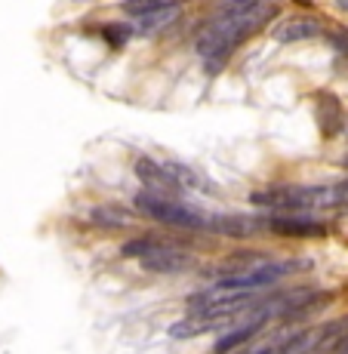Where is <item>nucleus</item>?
I'll return each mask as SVG.
<instances>
[{"label":"nucleus","instance_id":"1","mask_svg":"<svg viewBox=\"0 0 348 354\" xmlns=\"http://www.w3.org/2000/svg\"><path fill=\"white\" fill-rule=\"evenodd\" d=\"M136 207L145 216L163 222V225H176V228H197V231H210V213H201V209L182 207L179 201H167V197H158L152 192H142L136 197Z\"/></svg>","mask_w":348,"mask_h":354},{"label":"nucleus","instance_id":"2","mask_svg":"<svg viewBox=\"0 0 348 354\" xmlns=\"http://www.w3.org/2000/svg\"><path fill=\"white\" fill-rule=\"evenodd\" d=\"M136 176H139L142 185L152 188V194L158 197H167V201H179L182 197V188L173 176L163 169V163L152 160V158H139L136 160Z\"/></svg>","mask_w":348,"mask_h":354},{"label":"nucleus","instance_id":"3","mask_svg":"<svg viewBox=\"0 0 348 354\" xmlns=\"http://www.w3.org/2000/svg\"><path fill=\"white\" fill-rule=\"evenodd\" d=\"M194 265V256H188L185 250H176V247H158L152 253L142 256V268L145 271H158V274H179Z\"/></svg>","mask_w":348,"mask_h":354},{"label":"nucleus","instance_id":"4","mask_svg":"<svg viewBox=\"0 0 348 354\" xmlns=\"http://www.w3.org/2000/svg\"><path fill=\"white\" fill-rule=\"evenodd\" d=\"M265 228L275 231V234L281 237H324V225L315 219H305V216H271V219H265Z\"/></svg>","mask_w":348,"mask_h":354},{"label":"nucleus","instance_id":"5","mask_svg":"<svg viewBox=\"0 0 348 354\" xmlns=\"http://www.w3.org/2000/svg\"><path fill=\"white\" fill-rule=\"evenodd\" d=\"M259 228H265V219L244 216V213L213 216V219H210V231H216V234H225V237H253Z\"/></svg>","mask_w":348,"mask_h":354},{"label":"nucleus","instance_id":"6","mask_svg":"<svg viewBox=\"0 0 348 354\" xmlns=\"http://www.w3.org/2000/svg\"><path fill=\"white\" fill-rule=\"evenodd\" d=\"M318 124H320V133L327 136V139H333V136L342 133V105H339V99L333 96V93H320L318 96Z\"/></svg>","mask_w":348,"mask_h":354},{"label":"nucleus","instance_id":"7","mask_svg":"<svg viewBox=\"0 0 348 354\" xmlns=\"http://www.w3.org/2000/svg\"><path fill=\"white\" fill-rule=\"evenodd\" d=\"M324 34V25L315 19H290L281 28H275V40L277 44H296V40H311Z\"/></svg>","mask_w":348,"mask_h":354},{"label":"nucleus","instance_id":"8","mask_svg":"<svg viewBox=\"0 0 348 354\" xmlns=\"http://www.w3.org/2000/svg\"><path fill=\"white\" fill-rule=\"evenodd\" d=\"M163 169H167L170 176H173L176 182H179V188L185 192V188H191V192H207V194H213V185H210L207 179H203L197 169H191L185 167V163H179V160H163Z\"/></svg>","mask_w":348,"mask_h":354},{"label":"nucleus","instance_id":"9","mask_svg":"<svg viewBox=\"0 0 348 354\" xmlns=\"http://www.w3.org/2000/svg\"><path fill=\"white\" fill-rule=\"evenodd\" d=\"M262 324H265V317H256V321H250L247 326H237V330H231V333H225V336L216 342V354H228V351H235V348H241V345H247L250 339L256 336L259 330H262Z\"/></svg>","mask_w":348,"mask_h":354},{"label":"nucleus","instance_id":"10","mask_svg":"<svg viewBox=\"0 0 348 354\" xmlns=\"http://www.w3.org/2000/svg\"><path fill=\"white\" fill-rule=\"evenodd\" d=\"M182 12H179V6H170V10H154V12H145V16H139L136 19V31L139 34H154V31H161L163 25H170V22H176Z\"/></svg>","mask_w":348,"mask_h":354},{"label":"nucleus","instance_id":"11","mask_svg":"<svg viewBox=\"0 0 348 354\" xmlns=\"http://www.w3.org/2000/svg\"><path fill=\"white\" fill-rule=\"evenodd\" d=\"M213 326H219V324L201 321V317H188V321H176L167 330V336H173V339H191V336H197V333H203V330H213Z\"/></svg>","mask_w":348,"mask_h":354},{"label":"nucleus","instance_id":"12","mask_svg":"<svg viewBox=\"0 0 348 354\" xmlns=\"http://www.w3.org/2000/svg\"><path fill=\"white\" fill-rule=\"evenodd\" d=\"M182 0H124V12L127 16H145L154 10H170V6H179Z\"/></svg>","mask_w":348,"mask_h":354},{"label":"nucleus","instance_id":"13","mask_svg":"<svg viewBox=\"0 0 348 354\" xmlns=\"http://www.w3.org/2000/svg\"><path fill=\"white\" fill-rule=\"evenodd\" d=\"M90 219L95 222V225H102V228H127L129 225V219L124 213H118V209H105V207H93Z\"/></svg>","mask_w":348,"mask_h":354},{"label":"nucleus","instance_id":"14","mask_svg":"<svg viewBox=\"0 0 348 354\" xmlns=\"http://www.w3.org/2000/svg\"><path fill=\"white\" fill-rule=\"evenodd\" d=\"M158 247H163V241H158L154 234H142V237H136V241H129V243H124V250L120 253L124 256H145V253H152V250H158Z\"/></svg>","mask_w":348,"mask_h":354},{"label":"nucleus","instance_id":"15","mask_svg":"<svg viewBox=\"0 0 348 354\" xmlns=\"http://www.w3.org/2000/svg\"><path fill=\"white\" fill-rule=\"evenodd\" d=\"M102 37L108 40V44L114 46V50H118V46H124L127 44V37H129V28H124V25H105V28H102Z\"/></svg>","mask_w":348,"mask_h":354},{"label":"nucleus","instance_id":"16","mask_svg":"<svg viewBox=\"0 0 348 354\" xmlns=\"http://www.w3.org/2000/svg\"><path fill=\"white\" fill-rule=\"evenodd\" d=\"M330 44H333V50L342 56V68L348 65V31H333L330 34Z\"/></svg>","mask_w":348,"mask_h":354},{"label":"nucleus","instance_id":"17","mask_svg":"<svg viewBox=\"0 0 348 354\" xmlns=\"http://www.w3.org/2000/svg\"><path fill=\"white\" fill-rule=\"evenodd\" d=\"M256 354H277V351H275V348H271V345H265V348H259Z\"/></svg>","mask_w":348,"mask_h":354},{"label":"nucleus","instance_id":"18","mask_svg":"<svg viewBox=\"0 0 348 354\" xmlns=\"http://www.w3.org/2000/svg\"><path fill=\"white\" fill-rule=\"evenodd\" d=\"M336 6L339 10H348V0H336Z\"/></svg>","mask_w":348,"mask_h":354},{"label":"nucleus","instance_id":"19","mask_svg":"<svg viewBox=\"0 0 348 354\" xmlns=\"http://www.w3.org/2000/svg\"><path fill=\"white\" fill-rule=\"evenodd\" d=\"M342 167H348V158H345V160H342Z\"/></svg>","mask_w":348,"mask_h":354}]
</instances>
